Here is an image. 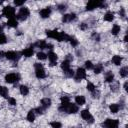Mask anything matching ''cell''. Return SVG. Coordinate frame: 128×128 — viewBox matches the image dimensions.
<instances>
[{
    "label": "cell",
    "instance_id": "cell-1",
    "mask_svg": "<svg viewBox=\"0 0 128 128\" xmlns=\"http://www.w3.org/2000/svg\"><path fill=\"white\" fill-rule=\"evenodd\" d=\"M46 35L49 38L56 39L57 41H69L70 36L64 32H58L57 30H46Z\"/></svg>",
    "mask_w": 128,
    "mask_h": 128
},
{
    "label": "cell",
    "instance_id": "cell-2",
    "mask_svg": "<svg viewBox=\"0 0 128 128\" xmlns=\"http://www.w3.org/2000/svg\"><path fill=\"white\" fill-rule=\"evenodd\" d=\"M59 110L62 112H66V113H76L78 112V106L76 104L73 103H66V104H61V106L59 107Z\"/></svg>",
    "mask_w": 128,
    "mask_h": 128
},
{
    "label": "cell",
    "instance_id": "cell-3",
    "mask_svg": "<svg viewBox=\"0 0 128 128\" xmlns=\"http://www.w3.org/2000/svg\"><path fill=\"white\" fill-rule=\"evenodd\" d=\"M34 67H35V75H36L37 78L42 79V78H44V77L46 76V73H45V70H44L42 64H40V63H35Z\"/></svg>",
    "mask_w": 128,
    "mask_h": 128
},
{
    "label": "cell",
    "instance_id": "cell-4",
    "mask_svg": "<svg viewBox=\"0 0 128 128\" xmlns=\"http://www.w3.org/2000/svg\"><path fill=\"white\" fill-rule=\"evenodd\" d=\"M102 126L105 128H118L119 121L117 119H106L102 123Z\"/></svg>",
    "mask_w": 128,
    "mask_h": 128
},
{
    "label": "cell",
    "instance_id": "cell-5",
    "mask_svg": "<svg viewBox=\"0 0 128 128\" xmlns=\"http://www.w3.org/2000/svg\"><path fill=\"white\" fill-rule=\"evenodd\" d=\"M2 14L7 17V18H14V15H15V8H13L12 6H6L3 8V11H2Z\"/></svg>",
    "mask_w": 128,
    "mask_h": 128
},
{
    "label": "cell",
    "instance_id": "cell-6",
    "mask_svg": "<svg viewBox=\"0 0 128 128\" xmlns=\"http://www.w3.org/2000/svg\"><path fill=\"white\" fill-rule=\"evenodd\" d=\"M29 14H30L29 9L27 7H22V8H20V10L17 14V18L20 19V20H25V19L28 18Z\"/></svg>",
    "mask_w": 128,
    "mask_h": 128
},
{
    "label": "cell",
    "instance_id": "cell-7",
    "mask_svg": "<svg viewBox=\"0 0 128 128\" xmlns=\"http://www.w3.org/2000/svg\"><path fill=\"white\" fill-rule=\"evenodd\" d=\"M102 5V1H96V0H92V1H89L86 5V10L87 11H91L97 7H101Z\"/></svg>",
    "mask_w": 128,
    "mask_h": 128
},
{
    "label": "cell",
    "instance_id": "cell-8",
    "mask_svg": "<svg viewBox=\"0 0 128 128\" xmlns=\"http://www.w3.org/2000/svg\"><path fill=\"white\" fill-rule=\"evenodd\" d=\"M81 117H82L84 120H86L88 123H93V122H94V118H93V116L90 114V112H89L88 109H85V110H82V111H81Z\"/></svg>",
    "mask_w": 128,
    "mask_h": 128
},
{
    "label": "cell",
    "instance_id": "cell-9",
    "mask_svg": "<svg viewBox=\"0 0 128 128\" xmlns=\"http://www.w3.org/2000/svg\"><path fill=\"white\" fill-rule=\"evenodd\" d=\"M19 75L16 74V73H9L5 76V81L7 83H15L19 80Z\"/></svg>",
    "mask_w": 128,
    "mask_h": 128
},
{
    "label": "cell",
    "instance_id": "cell-10",
    "mask_svg": "<svg viewBox=\"0 0 128 128\" xmlns=\"http://www.w3.org/2000/svg\"><path fill=\"white\" fill-rule=\"evenodd\" d=\"M34 46H37L38 48H41V49H52L53 48V45L52 44H49V43H46L44 40H39L37 41Z\"/></svg>",
    "mask_w": 128,
    "mask_h": 128
},
{
    "label": "cell",
    "instance_id": "cell-11",
    "mask_svg": "<svg viewBox=\"0 0 128 128\" xmlns=\"http://www.w3.org/2000/svg\"><path fill=\"white\" fill-rule=\"evenodd\" d=\"M5 57L9 60H12V61H16L19 59V53L18 52H15V51H8L5 53Z\"/></svg>",
    "mask_w": 128,
    "mask_h": 128
},
{
    "label": "cell",
    "instance_id": "cell-12",
    "mask_svg": "<svg viewBox=\"0 0 128 128\" xmlns=\"http://www.w3.org/2000/svg\"><path fill=\"white\" fill-rule=\"evenodd\" d=\"M86 78V72H85V69L83 68H78L77 71H76V76H75V79L77 81L81 80V79H84Z\"/></svg>",
    "mask_w": 128,
    "mask_h": 128
},
{
    "label": "cell",
    "instance_id": "cell-13",
    "mask_svg": "<svg viewBox=\"0 0 128 128\" xmlns=\"http://www.w3.org/2000/svg\"><path fill=\"white\" fill-rule=\"evenodd\" d=\"M48 59L50 60V65L51 66H54V65H56V62H57V55H56V53H54V52H49L48 53Z\"/></svg>",
    "mask_w": 128,
    "mask_h": 128
},
{
    "label": "cell",
    "instance_id": "cell-14",
    "mask_svg": "<svg viewBox=\"0 0 128 128\" xmlns=\"http://www.w3.org/2000/svg\"><path fill=\"white\" fill-rule=\"evenodd\" d=\"M75 18H76V15L74 13H69V14H65L62 17V21L63 22H71V21L75 20Z\"/></svg>",
    "mask_w": 128,
    "mask_h": 128
},
{
    "label": "cell",
    "instance_id": "cell-15",
    "mask_svg": "<svg viewBox=\"0 0 128 128\" xmlns=\"http://www.w3.org/2000/svg\"><path fill=\"white\" fill-rule=\"evenodd\" d=\"M50 14H51V8H49V7L43 8V9L40 10V12H39V15H40L42 18H47V17H49Z\"/></svg>",
    "mask_w": 128,
    "mask_h": 128
},
{
    "label": "cell",
    "instance_id": "cell-16",
    "mask_svg": "<svg viewBox=\"0 0 128 128\" xmlns=\"http://www.w3.org/2000/svg\"><path fill=\"white\" fill-rule=\"evenodd\" d=\"M34 51H33V48L32 47H28V48H25L23 51H22V55L25 56V57H31L33 55Z\"/></svg>",
    "mask_w": 128,
    "mask_h": 128
},
{
    "label": "cell",
    "instance_id": "cell-17",
    "mask_svg": "<svg viewBox=\"0 0 128 128\" xmlns=\"http://www.w3.org/2000/svg\"><path fill=\"white\" fill-rule=\"evenodd\" d=\"M50 106H51V99H49V98H43L41 100V107L42 108L46 109V108H48Z\"/></svg>",
    "mask_w": 128,
    "mask_h": 128
},
{
    "label": "cell",
    "instance_id": "cell-18",
    "mask_svg": "<svg viewBox=\"0 0 128 128\" xmlns=\"http://www.w3.org/2000/svg\"><path fill=\"white\" fill-rule=\"evenodd\" d=\"M85 101H86V99L82 95H78V96L75 97V102H76L77 105H80V106L81 105H84L85 104Z\"/></svg>",
    "mask_w": 128,
    "mask_h": 128
},
{
    "label": "cell",
    "instance_id": "cell-19",
    "mask_svg": "<svg viewBox=\"0 0 128 128\" xmlns=\"http://www.w3.org/2000/svg\"><path fill=\"white\" fill-rule=\"evenodd\" d=\"M104 20H105V21H108V22H112V21L114 20V13L108 11V12L104 15Z\"/></svg>",
    "mask_w": 128,
    "mask_h": 128
},
{
    "label": "cell",
    "instance_id": "cell-20",
    "mask_svg": "<svg viewBox=\"0 0 128 128\" xmlns=\"http://www.w3.org/2000/svg\"><path fill=\"white\" fill-rule=\"evenodd\" d=\"M61 68H62V70L64 71V73L67 72V71H69V70H70V62L64 60V61L61 63Z\"/></svg>",
    "mask_w": 128,
    "mask_h": 128
},
{
    "label": "cell",
    "instance_id": "cell-21",
    "mask_svg": "<svg viewBox=\"0 0 128 128\" xmlns=\"http://www.w3.org/2000/svg\"><path fill=\"white\" fill-rule=\"evenodd\" d=\"M105 80L107 81V82H113V80H114V74L111 72V71H108V72H106V74H105Z\"/></svg>",
    "mask_w": 128,
    "mask_h": 128
},
{
    "label": "cell",
    "instance_id": "cell-22",
    "mask_svg": "<svg viewBox=\"0 0 128 128\" xmlns=\"http://www.w3.org/2000/svg\"><path fill=\"white\" fill-rule=\"evenodd\" d=\"M27 120L29 122H33L35 120V111L34 110H30L27 114Z\"/></svg>",
    "mask_w": 128,
    "mask_h": 128
},
{
    "label": "cell",
    "instance_id": "cell-23",
    "mask_svg": "<svg viewBox=\"0 0 128 128\" xmlns=\"http://www.w3.org/2000/svg\"><path fill=\"white\" fill-rule=\"evenodd\" d=\"M7 25L10 26V27H17L18 22H17V20H16L15 18H10V19H8Z\"/></svg>",
    "mask_w": 128,
    "mask_h": 128
},
{
    "label": "cell",
    "instance_id": "cell-24",
    "mask_svg": "<svg viewBox=\"0 0 128 128\" xmlns=\"http://www.w3.org/2000/svg\"><path fill=\"white\" fill-rule=\"evenodd\" d=\"M112 62H113L115 65H120L121 62H122V57H121V56H118V55H115V56H113V58H112Z\"/></svg>",
    "mask_w": 128,
    "mask_h": 128
},
{
    "label": "cell",
    "instance_id": "cell-25",
    "mask_svg": "<svg viewBox=\"0 0 128 128\" xmlns=\"http://www.w3.org/2000/svg\"><path fill=\"white\" fill-rule=\"evenodd\" d=\"M0 95L2 97H5L7 98L8 97V89L4 86H0Z\"/></svg>",
    "mask_w": 128,
    "mask_h": 128
},
{
    "label": "cell",
    "instance_id": "cell-26",
    "mask_svg": "<svg viewBox=\"0 0 128 128\" xmlns=\"http://www.w3.org/2000/svg\"><path fill=\"white\" fill-rule=\"evenodd\" d=\"M120 32V26L118 24H114L113 27H112V30H111V33L113 35H117L118 33Z\"/></svg>",
    "mask_w": 128,
    "mask_h": 128
},
{
    "label": "cell",
    "instance_id": "cell-27",
    "mask_svg": "<svg viewBox=\"0 0 128 128\" xmlns=\"http://www.w3.org/2000/svg\"><path fill=\"white\" fill-rule=\"evenodd\" d=\"M20 93L22 94V95H27L28 93H29V88L27 87V86H25V85H21L20 86Z\"/></svg>",
    "mask_w": 128,
    "mask_h": 128
},
{
    "label": "cell",
    "instance_id": "cell-28",
    "mask_svg": "<svg viewBox=\"0 0 128 128\" xmlns=\"http://www.w3.org/2000/svg\"><path fill=\"white\" fill-rule=\"evenodd\" d=\"M109 108H110V111H111V113H117L118 111H119V105L118 104H111L110 106H109Z\"/></svg>",
    "mask_w": 128,
    "mask_h": 128
},
{
    "label": "cell",
    "instance_id": "cell-29",
    "mask_svg": "<svg viewBox=\"0 0 128 128\" xmlns=\"http://www.w3.org/2000/svg\"><path fill=\"white\" fill-rule=\"evenodd\" d=\"M93 68H94V73L95 74H99L100 72L103 71V65L102 64H96V66L93 67Z\"/></svg>",
    "mask_w": 128,
    "mask_h": 128
},
{
    "label": "cell",
    "instance_id": "cell-30",
    "mask_svg": "<svg viewBox=\"0 0 128 128\" xmlns=\"http://www.w3.org/2000/svg\"><path fill=\"white\" fill-rule=\"evenodd\" d=\"M119 73H120V76H121V77L125 78V77L128 75V68H127V67H123V68H121L120 71H119Z\"/></svg>",
    "mask_w": 128,
    "mask_h": 128
},
{
    "label": "cell",
    "instance_id": "cell-31",
    "mask_svg": "<svg viewBox=\"0 0 128 128\" xmlns=\"http://www.w3.org/2000/svg\"><path fill=\"white\" fill-rule=\"evenodd\" d=\"M37 58L40 59V60H45L47 58V55L45 53H43V52H38L37 53Z\"/></svg>",
    "mask_w": 128,
    "mask_h": 128
},
{
    "label": "cell",
    "instance_id": "cell-32",
    "mask_svg": "<svg viewBox=\"0 0 128 128\" xmlns=\"http://www.w3.org/2000/svg\"><path fill=\"white\" fill-rule=\"evenodd\" d=\"M51 127L52 128H61L62 127V124L60 122H57V121H54V122H51Z\"/></svg>",
    "mask_w": 128,
    "mask_h": 128
},
{
    "label": "cell",
    "instance_id": "cell-33",
    "mask_svg": "<svg viewBox=\"0 0 128 128\" xmlns=\"http://www.w3.org/2000/svg\"><path fill=\"white\" fill-rule=\"evenodd\" d=\"M69 41H70V43H71V45H72L73 47H75V46L78 45V40H77L76 38H74V37H70Z\"/></svg>",
    "mask_w": 128,
    "mask_h": 128
},
{
    "label": "cell",
    "instance_id": "cell-34",
    "mask_svg": "<svg viewBox=\"0 0 128 128\" xmlns=\"http://www.w3.org/2000/svg\"><path fill=\"white\" fill-rule=\"evenodd\" d=\"M7 42V38H6V36L4 35V34H0V44H5Z\"/></svg>",
    "mask_w": 128,
    "mask_h": 128
},
{
    "label": "cell",
    "instance_id": "cell-35",
    "mask_svg": "<svg viewBox=\"0 0 128 128\" xmlns=\"http://www.w3.org/2000/svg\"><path fill=\"white\" fill-rule=\"evenodd\" d=\"M87 89H88L90 92H93V91L95 90V86H94V84L91 83V82H89V83L87 84Z\"/></svg>",
    "mask_w": 128,
    "mask_h": 128
},
{
    "label": "cell",
    "instance_id": "cell-36",
    "mask_svg": "<svg viewBox=\"0 0 128 128\" xmlns=\"http://www.w3.org/2000/svg\"><path fill=\"white\" fill-rule=\"evenodd\" d=\"M85 67L87 68V69H93V64H92V62L91 61H85Z\"/></svg>",
    "mask_w": 128,
    "mask_h": 128
},
{
    "label": "cell",
    "instance_id": "cell-37",
    "mask_svg": "<svg viewBox=\"0 0 128 128\" xmlns=\"http://www.w3.org/2000/svg\"><path fill=\"white\" fill-rule=\"evenodd\" d=\"M68 102H70L69 97H66V96L61 97V104H66V103H68Z\"/></svg>",
    "mask_w": 128,
    "mask_h": 128
},
{
    "label": "cell",
    "instance_id": "cell-38",
    "mask_svg": "<svg viewBox=\"0 0 128 128\" xmlns=\"http://www.w3.org/2000/svg\"><path fill=\"white\" fill-rule=\"evenodd\" d=\"M8 102H9L10 105H16V100L13 97H9L8 98Z\"/></svg>",
    "mask_w": 128,
    "mask_h": 128
},
{
    "label": "cell",
    "instance_id": "cell-39",
    "mask_svg": "<svg viewBox=\"0 0 128 128\" xmlns=\"http://www.w3.org/2000/svg\"><path fill=\"white\" fill-rule=\"evenodd\" d=\"M92 38H93L94 40H96V41H99V40H100V36H99V34H97V33H93V34H92Z\"/></svg>",
    "mask_w": 128,
    "mask_h": 128
},
{
    "label": "cell",
    "instance_id": "cell-40",
    "mask_svg": "<svg viewBox=\"0 0 128 128\" xmlns=\"http://www.w3.org/2000/svg\"><path fill=\"white\" fill-rule=\"evenodd\" d=\"M34 111H36L38 114H42L43 111H44V108H42V107H38V108H36Z\"/></svg>",
    "mask_w": 128,
    "mask_h": 128
},
{
    "label": "cell",
    "instance_id": "cell-41",
    "mask_svg": "<svg viewBox=\"0 0 128 128\" xmlns=\"http://www.w3.org/2000/svg\"><path fill=\"white\" fill-rule=\"evenodd\" d=\"M14 4H15L16 6H21V5L24 4V0H22V1H17V0H15V1H14Z\"/></svg>",
    "mask_w": 128,
    "mask_h": 128
},
{
    "label": "cell",
    "instance_id": "cell-42",
    "mask_svg": "<svg viewBox=\"0 0 128 128\" xmlns=\"http://www.w3.org/2000/svg\"><path fill=\"white\" fill-rule=\"evenodd\" d=\"M118 89V83H115L114 85H111V90L112 91H117Z\"/></svg>",
    "mask_w": 128,
    "mask_h": 128
},
{
    "label": "cell",
    "instance_id": "cell-43",
    "mask_svg": "<svg viewBox=\"0 0 128 128\" xmlns=\"http://www.w3.org/2000/svg\"><path fill=\"white\" fill-rule=\"evenodd\" d=\"M66 61H68V62H70V61H72L73 60V57H72V55H70V54H68L67 56H66V59H65Z\"/></svg>",
    "mask_w": 128,
    "mask_h": 128
},
{
    "label": "cell",
    "instance_id": "cell-44",
    "mask_svg": "<svg viewBox=\"0 0 128 128\" xmlns=\"http://www.w3.org/2000/svg\"><path fill=\"white\" fill-rule=\"evenodd\" d=\"M65 9H66V6L65 5H59L58 6V10L59 11H64Z\"/></svg>",
    "mask_w": 128,
    "mask_h": 128
},
{
    "label": "cell",
    "instance_id": "cell-45",
    "mask_svg": "<svg viewBox=\"0 0 128 128\" xmlns=\"http://www.w3.org/2000/svg\"><path fill=\"white\" fill-rule=\"evenodd\" d=\"M119 14H120V16H122V17H124V16H125V11H124V9H123V8H121V9H120Z\"/></svg>",
    "mask_w": 128,
    "mask_h": 128
},
{
    "label": "cell",
    "instance_id": "cell-46",
    "mask_svg": "<svg viewBox=\"0 0 128 128\" xmlns=\"http://www.w3.org/2000/svg\"><path fill=\"white\" fill-rule=\"evenodd\" d=\"M80 28H81V29H82V30H85V29H86V28H87V25H86V24H85V23H82V24H81V25H80Z\"/></svg>",
    "mask_w": 128,
    "mask_h": 128
},
{
    "label": "cell",
    "instance_id": "cell-47",
    "mask_svg": "<svg viewBox=\"0 0 128 128\" xmlns=\"http://www.w3.org/2000/svg\"><path fill=\"white\" fill-rule=\"evenodd\" d=\"M127 86H128V82H127V81H126V82H125V83H124V89H125V90H126V91H127Z\"/></svg>",
    "mask_w": 128,
    "mask_h": 128
},
{
    "label": "cell",
    "instance_id": "cell-48",
    "mask_svg": "<svg viewBox=\"0 0 128 128\" xmlns=\"http://www.w3.org/2000/svg\"><path fill=\"white\" fill-rule=\"evenodd\" d=\"M3 56H5V53L2 52V51H0V57H3Z\"/></svg>",
    "mask_w": 128,
    "mask_h": 128
},
{
    "label": "cell",
    "instance_id": "cell-49",
    "mask_svg": "<svg viewBox=\"0 0 128 128\" xmlns=\"http://www.w3.org/2000/svg\"><path fill=\"white\" fill-rule=\"evenodd\" d=\"M124 41H127V36L125 35V37H124Z\"/></svg>",
    "mask_w": 128,
    "mask_h": 128
},
{
    "label": "cell",
    "instance_id": "cell-50",
    "mask_svg": "<svg viewBox=\"0 0 128 128\" xmlns=\"http://www.w3.org/2000/svg\"><path fill=\"white\" fill-rule=\"evenodd\" d=\"M1 32H2V27H0V34H1Z\"/></svg>",
    "mask_w": 128,
    "mask_h": 128
}]
</instances>
